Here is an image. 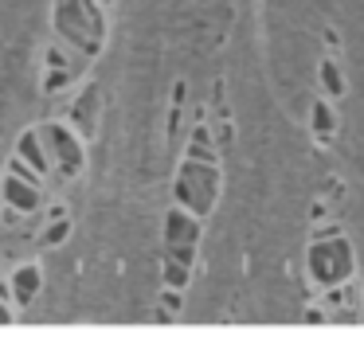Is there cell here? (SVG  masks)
<instances>
[{
	"label": "cell",
	"instance_id": "cell-1",
	"mask_svg": "<svg viewBox=\"0 0 364 344\" xmlns=\"http://www.w3.org/2000/svg\"><path fill=\"white\" fill-rule=\"evenodd\" d=\"M55 28L71 39V47H79L82 55H95L98 39L106 36L102 4H95V0H63L55 12Z\"/></svg>",
	"mask_w": 364,
	"mask_h": 344
},
{
	"label": "cell",
	"instance_id": "cell-2",
	"mask_svg": "<svg viewBox=\"0 0 364 344\" xmlns=\"http://www.w3.org/2000/svg\"><path fill=\"white\" fill-rule=\"evenodd\" d=\"M215 168L212 161H192L181 168V180H176V200H181V208H188L192 215H204V211H212L215 203Z\"/></svg>",
	"mask_w": 364,
	"mask_h": 344
},
{
	"label": "cell",
	"instance_id": "cell-3",
	"mask_svg": "<svg viewBox=\"0 0 364 344\" xmlns=\"http://www.w3.org/2000/svg\"><path fill=\"white\" fill-rule=\"evenodd\" d=\"M43 141H48V153L55 156V164H59V172H63V176H75V172H82V161H87V153H82V141L75 137L67 125H48Z\"/></svg>",
	"mask_w": 364,
	"mask_h": 344
},
{
	"label": "cell",
	"instance_id": "cell-4",
	"mask_svg": "<svg viewBox=\"0 0 364 344\" xmlns=\"http://www.w3.org/2000/svg\"><path fill=\"white\" fill-rule=\"evenodd\" d=\"M0 192H4V208H16L20 215H28V211L40 208V184H36V180L16 176V172H9V176H4Z\"/></svg>",
	"mask_w": 364,
	"mask_h": 344
},
{
	"label": "cell",
	"instance_id": "cell-5",
	"mask_svg": "<svg viewBox=\"0 0 364 344\" xmlns=\"http://www.w3.org/2000/svg\"><path fill=\"white\" fill-rule=\"evenodd\" d=\"M16 156L24 164H32L36 172H51V153H48V141H43L40 129H24L20 133V145H16Z\"/></svg>",
	"mask_w": 364,
	"mask_h": 344
},
{
	"label": "cell",
	"instance_id": "cell-6",
	"mask_svg": "<svg viewBox=\"0 0 364 344\" xmlns=\"http://www.w3.org/2000/svg\"><path fill=\"white\" fill-rule=\"evenodd\" d=\"M200 239V223L188 208H173L165 215V242H196Z\"/></svg>",
	"mask_w": 364,
	"mask_h": 344
},
{
	"label": "cell",
	"instance_id": "cell-7",
	"mask_svg": "<svg viewBox=\"0 0 364 344\" xmlns=\"http://www.w3.org/2000/svg\"><path fill=\"white\" fill-rule=\"evenodd\" d=\"M40 286H43V274H40V266H32V262L12 274V294H16L20 305H32V297L40 294Z\"/></svg>",
	"mask_w": 364,
	"mask_h": 344
},
{
	"label": "cell",
	"instance_id": "cell-8",
	"mask_svg": "<svg viewBox=\"0 0 364 344\" xmlns=\"http://www.w3.org/2000/svg\"><path fill=\"white\" fill-rule=\"evenodd\" d=\"M71 78H75V70H67V67H48V82H43V90H48V94H63L67 86H71Z\"/></svg>",
	"mask_w": 364,
	"mask_h": 344
},
{
	"label": "cell",
	"instance_id": "cell-9",
	"mask_svg": "<svg viewBox=\"0 0 364 344\" xmlns=\"http://www.w3.org/2000/svg\"><path fill=\"white\" fill-rule=\"evenodd\" d=\"M165 281H168L173 289H181L184 281H188V266L176 262V258H168V262H165Z\"/></svg>",
	"mask_w": 364,
	"mask_h": 344
},
{
	"label": "cell",
	"instance_id": "cell-10",
	"mask_svg": "<svg viewBox=\"0 0 364 344\" xmlns=\"http://www.w3.org/2000/svg\"><path fill=\"white\" fill-rule=\"evenodd\" d=\"M67 235H71V219H55V223H51L48 231H43V242H48V247H59V242H63Z\"/></svg>",
	"mask_w": 364,
	"mask_h": 344
},
{
	"label": "cell",
	"instance_id": "cell-11",
	"mask_svg": "<svg viewBox=\"0 0 364 344\" xmlns=\"http://www.w3.org/2000/svg\"><path fill=\"white\" fill-rule=\"evenodd\" d=\"M48 67H67L71 70V59L63 55V47H48Z\"/></svg>",
	"mask_w": 364,
	"mask_h": 344
},
{
	"label": "cell",
	"instance_id": "cell-12",
	"mask_svg": "<svg viewBox=\"0 0 364 344\" xmlns=\"http://www.w3.org/2000/svg\"><path fill=\"white\" fill-rule=\"evenodd\" d=\"M325 86H329V90H341V75H333V67H325Z\"/></svg>",
	"mask_w": 364,
	"mask_h": 344
},
{
	"label": "cell",
	"instance_id": "cell-13",
	"mask_svg": "<svg viewBox=\"0 0 364 344\" xmlns=\"http://www.w3.org/2000/svg\"><path fill=\"white\" fill-rule=\"evenodd\" d=\"M161 301H165V305H168V309H181V294H176V289H168V294H165V297H161Z\"/></svg>",
	"mask_w": 364,
	"mask_h": 344
},
{
	"label": "cell",
	"instance_id": "cell-14",
	"mask_svg": "<svg viewBox=\"0 0 364 344\" xmlns=\"http://www.w3.org/2000/svg\"><path fill=\"white\" fill-rule=\"evenodd\" d=\"M95 4H114V0H95Z\"/></svg>",
	"mask_w": 364,
	"mask_h": 344
}]
</instances>
